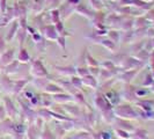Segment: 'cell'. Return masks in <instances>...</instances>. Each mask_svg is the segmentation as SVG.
<instances>
[{
	"label": "cell",
	"instance_id": "1",
	"mask_svg": "<svg viewBox=\"0 0 154 139\" xmlns=\"http://www.w3.org/2000/svg\"><path fill=\"white\" fill-rule=\"evenodd\" d=\"M93 4V6L95 8H100L101 7V2L99 1V0H91Z\"/></svg>",
	"mask_w": 154,
	"mask_h": 139
}]
</instances>
